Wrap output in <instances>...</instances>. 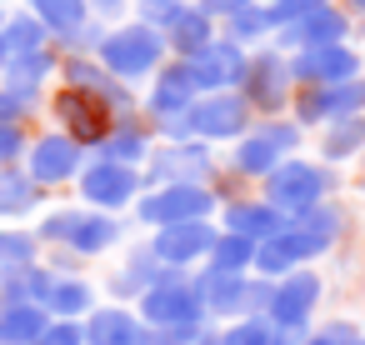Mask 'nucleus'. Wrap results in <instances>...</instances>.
Here are the masks:
<instances>
[{
    "mask_svg": "<svg viewBox=\"0 0 365 345\" xmlns=\"http://www.w3.org/2000/svg\"><path fill=\"white\" fill-rule=\"evenodd\" d=\"M36 240H41V250H56V255H71L76 265H96V260H106V255H115L130 235H135V225H130V215H106V210H91V205H81V200H51L41 215H36Z\"/></svg>",
    "mask_w": 365,
    "mask_h": 345,
    "instance_id": "1",
    "label": "nucleus"
},
{
    "mask_svg": "<svg viewBox=\"0 0 365 345\" xmlns=\"http://www.w3.org/2000/svg\"><path fill=\"white\" fill-rule=\"evenodd\" d=\"M300 150H310V135H305L290 115H270V120H250V130H245L235 145L220 150V165H225L235 180H245V185L255 190L280 160H290V155H300Z\"/></svg>",
    "mask_w": 365,
    "mask_h": 345,
    "instance_id": "2",
    "label": "nucleus"
},
{
    "mask_svg": "<svg viewBox=\"0 0 365 345\" xmlns=\"http://www.w3.org/2000/svg\"><path fill=\"white\" fill-rule=\"evenodd\" d=\"M96 61L120 81V86H130V91H140L165 61H170V51H165V36L155 31V26H145V21H115V26H106V41L96 46Z\"/></svg>",
    "mask_w": 365,
    "mask_h": 345,
    "instance_id": "3",
    "label": "nucleus"
},
{
    "mask_svg": "<svg viewBox=\"0 0 365 345\" xmlns=\"http://www.w3.org/2000/svg\"><path fill=\"white\" fill-rule=\"evenodd\" d=\"M280 215H300V210H310V205H320V200H330V195H340L345 190V175L340 170H330V165H320L310 150H300V155H290V160H280L260 185H255Z\"/></svg>",
    "mask_w": 365,
    "mask_h": 345,
    "instance_id": "4",
    "label": "nucleus"
},
{
    "mask_svg": "<svg viewBox=\"0 0 365 345\" xmlns=\"http://www.w3.org/2000/svg\"><path fill=\"white\" fill-rule=\"evenodd\" d=\"M195 101H200V91H195L185 61H165V66L140 86V115L150 120L155 140H190L185 115H190Z\"/></svg>",
    "mask_w": 365,
    "mask_h": 345,
    "instance_id": "5",
    "label": "nucleus"
},
{
    "mask_svg": "<svg viewBox=\"0 0 365 345\" xmlns=\"http://www.w3.org/2000/svg\"><path fill=\"white\" fill-rule=\"evenodd\" d=\"M190 280H195L200 315L210 325H230L240 315H265V305H270V280H260V275H235V270L200 265V270H190Z\"/></svg>",
    "mask_w": 365,
    "mask_h": 345,
    "instance_id": "6",
    "label": "nucleus"
},
{
    "mask_svg": "<svg viewBox=\"0 0 365 345\" xmlns=\"http://www.w3.org/2000/svg\"><path fill=\"white\" fill-rule=\"evenodd\" d=\"M115 120H120V115H115L106 101L86 96V91L51 86V96H46V125L61 130L66 140H76L86 155H96V150L106 145V135L115 130Z\"/></svg>",
    "mask_w": 365,
    "mask_h": 345,
    "instance_id": "7",
    "label": "nucleus"
},
{
    "mask_svg": "<svg viewBox=\"0 0 365 345\" xmlns=\"http://www.w3.org/2000/svg\"><path fill=\"white\" fill-rule=\"evenodd\" d=\"M325 295H330V285H325V270L320 265H300V270H290V275H280V280H270V305H265V320L270 325H280L285 335H305L320 315H325Z\"/></svg>",
    "mask_w": 365,
    "mask_h": 345,
    "instance_id": "8",
    "label": "nucleus"
},
{
    "mask_svg": "<svg viewBox=\"0 0 365 345\" xmlns=\"http://www.w3.org/2000/svg\"><path fill=\"white\" fill-rule=\"evenodd\" d=\"M240 101L250 105L255 120H270V115H290V96H295V81H290V56L275 51V46H255L245 51V71H240Z\"/></svg>",
    "mask_w": 365,
    "mask_h": 345,
    "instance_id": "9",
    "label": "nucleus"
},
{
    "mask_svg": "<svg viewBox=\"0 0 365 345\" xmlns=\"http://www.w3.org/2000/svg\"><path fill=\"white\" fill-rule=\"evenodd\" d=\"M215 210H220V200L210 195V185H150L130 205V225L145 235V230H160V225L215 220Z\"/></svg>",
    "mask_w": 365,
    "mask_h": 345,
    "instance_id": "10",
    "label": "nucleus"
},
{
    "mask_svg": "<svg viewBox=\"0 0 365 345\" xmlns=\"http://www.w3.org/2000/svg\"><path fill=\"white\" fill-rule=\"evenodd\" d=\"M220 175V150L205 140H155L150 160L140 165L145 190L150 185H210Z\"/></svg>",
    "mask_w": 365,
    "mask_h": 345,
    "instance_id": "11",
    "label": "nucleus"
},
{
    "mask_svg": "<svg viewBox=\"0 0 365 345\" xmlns=\"http://www.w3.org/2000/svg\"><path fill=\"white\" fill-rule=\"evenodd\" d=\"M86 160H91V155H86L76 140H66V135L51 130V125H41V130L31 135V150H26V165H21V170H26V175L56 200L61 190H71V185L81 180Z\"/></svg>",
    "mask_w": 365,
    "mask_h": 345,
    "instance_id": "12",
    "label": "nucleus"
},
{
    "mask_svg": "<svg viewBox=\"0 0 365 345\" xmlns=\"http://www.w3.org/2000/svg\"><path fill=\"white\" fill-rule=\"evenodd\" d=\"M71 190H76V200H81V205H91V210L130 215V205H135V200H140V190H145V180H140V170H130V165H120V160L91 155V160H86V170H81V180H76Z\"/></svg>",
    "mask_w": 365,
    "mask_h": 345,
    "instance_id": "13",
    "label": "nucleus"
},
{
    "mask_svg": "<svg viewBox=\"0 0 365 345\" xmlns=\"http://www.w3.org/2000/svg\"><path fill=\"white\" fill-rule=\"evenodd\" d=\"M350 115H365V76L340 81V86H305L290 96V120L305 135H315L335 120H350Z\"/></svg>",
    "mask_w": 365,
    "mask_h": 345,
    "instance_id": "14",
    "label": "nucleus"
},
{
    "mask_svg": "<svg viewBox=\"0 0 365 345\" xmlns=\"http://www.w3.org/2000/svg\"><path fill=\"white\" fill-rule=\"evenodd\" d=\"M250 105L240 101V91H215V96H200L195 105H190V115H185V125H190V140H205V145H215V150H225V145H235L245 130H250Z\"/></svg>",
    "mask_w": 365,
    "mask_h": 345,
    "instance_id": "15",
    "label": "nucleus"
},
{
    "mask_svg": "<svg viewBox=\"0 0 365 345\" xmlns=\"http://www.w3.org/2000/svg\"><path fill=\"white\" fill-rule=\"evenodd\" d=\"M135 315L160 330V325H185V320H205L200 315V300H195V280L190 270H160L150 280V290L135 300Z\"/></svg>",
    "mask_w": 365,
    "mask_h": 345,
    "instance_id": "16",
    "label": "nucleus"
},
{
    "mask_svg": "<svg viewBox=\"0 0 365 345\" xmlns=\"http://www.w3.org/2000/svg\"><path fill=\"white\" fill-rule=\"evenodd\" d=\"M340 41H355V16H345L335 0H325V6H315V11H305V16H295V21H285L280 31H275V51H285V56H295V51H315V46H340Z\"/></svg>",
    "mask_w": 365,
    "mask_h": 345,
    "instance_id": "17",
    "label": "nucleus"
},
{
    "mask_svg": "<svg viewBox=\"0 0 365 345\" xmlns=\"http://www.w3.org/2000/svg\"><path fill=\"white\" fill-rule=\"evenodd\" d=\"M215 220H190V225H160V230H145V245L150 255L160 260V270H200L210 260V245H215Z\"/></svg>",
    "mask_w": 365,
    "mask_h": 345,
    "instance_id": "18",
    "label": "nucleus"
},
{
    "mask_svg": "<svg viewBox=\"0 0 365 345\" xmlns=\"http://www.w3.org/2000/svg\"><path fill=\"white\" fill-rule=\"evenodd\" d=\"M155 275H160V260L150 255L145 235H130V240L115 250L110 270H106V275H96V280H101V295H106V300H115V305H135V300L150 290V280H155Z\"/></svg>",
    "mask_w": 365,
    "mask_h": 345,
    "instance_id": "19",
    "label": "nucleus"
},
{
    "mask_svg": "<svg viewBox=\"0 0 365 345\" xmlns=\"http://www.w3.org/2000/svg\"><path fill=\"white\" fill-rule=\"evenodd\" d=\"M355 76H365V51L355 41L315 46V51H295L290 56L295 91H305V86H340V81H355Z\"/></svg>",
    "mask_w": 365,
    "mask_h": 345,
    "instance_id": "20",
    "label": "nucleus"
},
{
    "mask_svg": "<svg viewBox=\"0 0 365 345\" xmlns=\"http://www.w3.org/2000/svg\"><path fill=\"white\" fill-rule=\"evenodd\" d=\"M320 260H325V250H320L295 220H285L280 235H270V240L255 245V265H250V275H260V280H280V275H290V270H300V265H320Z\"/></svg>",
    "mask_w": 365,
    "mask_h": 345,
    "instance_id": "21",
    "label": "nucleus"
},
{
    "mask_svg": "<svg viewBox=\"0 0 365 345\" xmlns=\"http://www.w3.org/2000/svg\"><path fill=\"white\" fill-rule=\"evenodd\" d=\"M185 71H190V81H195V91H200V96L235 91V86H240V71H245V51H240L235 41L215 36L205 51H195V56L185 61Z\"/></svg>",
    "mask_w": 365,
    "mask_h": 345,
    "instance_id": "22",
    "label": "nucleus"
},
{
    "mask_svg": "<svg viewBox=\"0 0 365 345\" xmlns=\"http://www.w3.org/2000/svg\"><path fill=\"white\" fill-rule=\"evenodd\" d=\"M285 220L290 215H280L260 190H245V195H235V200H225L220 210H215V225L220 230H235V235H245V240H270V235H280L285 230Z\"/></svg>",
    "mask_w": 365,
    "mask_h": 345,
    "instance_id": "23",
    "label": "nucleus"
},
{
    "mask_svg": "<svg viewBox=\"0 0 365 345\" xmlns=\"http://www.w3.org/2000/svg\"><path fill=\"white\" fill-rule=\"evenodd\" d=\"M160 36H165V51H170V61H190L195 51H205L215 36H220V26L195 6V0H180L175 11H165V21L155 26Z\"/></svg>",
    "mask_w": 365,
    "mask_h": 345,
    "instance_id": "24",
    "label": "nucleus"
},
{
    "mask_svg": "<svg viewBox=\"0 0 365 345\" xmlns=\"http://www.w3.org/2000/svg\"><path fill=\"white\" fill-rule=\"evenodd\" d=\"M310 155L320 165L340 170V175L360 170V160H365V115H350V120H335V125L315 130L310 135Z\"/></svg>",
    "mask_w": 365,
    "mask_h": 345,
    "instance_id": "25",
    "label": "nucleus"
},
{
    "mask_svg": "<svg viewBox=\"0 0 365 345\" xmlns=\"http://www.w3.org/2000/svg\"><path fill=\"white\" fill-rule=\"evenodd\" d=\"M81 335H86V345H145V320L135 315V305L101 300L81 320Z\"/></svg>",
    "mask_w": 365,
    "mask_h": 345,
    "instance_id": "26",
    "label": "nucleus"
},
{
    "mask_svg": "<svg viewBox=\"0 0 365 345\" xmlns=\"http://www.w3.org/2000/svg\"><path fill=\"white\" fill-rule=\"evenodd\" d=\"M56 66H61V51L56 46H46L36 56H11L6 66H0V86L16 91V96H26V101H46L51 86H56Z\"/></svg>",
    "mask_w": 365,
    "mask_h": 345,
    "instance_id": "27",
    "label": "nucleus"
},
{
    "mask_svg": "<svg viewBox=\"0 0 365 345\" xmlns=\"http://www.w3.org/2000/svg\"><path fill=\"white\" fill-rule=\"evenodd\" d=\"M101 300H106V295H101V280H96L91 270H81V275H56L41 310H46L51 320H86Z\"/></svg>",
    "mask_w": 365,
    "mask_h": 345,
    "instance_id": "28",
    "label": "nucleus"
},
{
    "mask_svg": "<svg viewBox=\"0 0 365 345\" xmlns=\"http://www.w3.org/2000/svg\"><path fill=\"white\" fill-rule=\"evenodd\" d=\"M51 205V195L16 165V170H0V225H36V215Z\"/></svg>",
    "mask_w": 365,
    "mask_h": 345,
    "instance_id": "29",
    "label": "nucleus"
},
{
    "mask_svg": "<svg viewBox=\"0 0 365 345\" xmlns=\"http://www.w3.org/2000/svg\"><path fill=\"white\" fill-rule=\"evenodd\" d=\"M150 150H155V130H150V120L135 110V115H120V120H115V130L106 135V145H101L96 155H106V160H120V165L140 170V165L150 160Z\"/></svg>",
    "mask_w": 365,
    "mask_h": 345,
    "instance_id": "30",
    "label": "nucleus"
},
{
    "mask_svg": "<svg viewBox=\"0 0 365 345\" xmlns=\"http://www.w3.org/2000/svg\"><path fill=\"white\" fill-rule=\"evenodd\" d=\"M275 31H280V16L270 11V0H255V6H245V11H235V16H225V21H220V36H225V41H235L240 51L270 46V41H275Z\"/></svg>",
    "mask_w": 365,
    "mask_h": 345,
    "instance_id": "31",
    "label": "nucleus"
},
{
    "mask_svg": "<svg viewBox=\"0 0 365 345\" xmlns=\"http://www.w3.org/2000/svg\"><path fill=\"white\" fill-rule=\"evenodd\" d=\"M26 11L46 26V36H51V46H61V41H71L76 31H86L96 16H91V6L86 0H26Z\"/></svg>",
    "mask_w": 365,
    "mask_h": 345,
    "instance_id": "32",
    "label": "nucleus"
},
{
    "mask_svg": "<svg viewBox=\"0 0 365 345\" xmlns=\"http://www.w3.org/2000/svg\"><path fill=\"white\" fill-rule=\"evenodd\" d=\"M46 46H51V36H46V26L26 6L21 11H6V21H0V51H6V61L11 56H36Z\"/></svg>",
    "mask_w": 365,
    "mask_h": 345,
    "instance_id": "33",
    "label": "nucleus"
},
{
    "mask_svg": "<svg viewBox=\"0 0 365 345\" xmlns=\"http://www.w3.org/2000/svg\"><path fill=\"white\" fill-rule=\"evenodd\" d=\"M46 320L41 305H0V345H36Z\"/></svg>",
    "mask_w": 365,
    "mask_h": 345,
    "instance_id": "34",
    "label": "nucleus"
},
{
    "mask_svg": "<svg viewBox=\"0 0 365 345\" xmlns=\"http://www.w3.org/2000/svg\"><path fill=\"white\" fill-rule=\"evenodd\" d=\"M205 265L250 275V265H255V240H245V235H235V230H215V245H210V260H205Z\"/></svg>",
    "mask_w": 365,
    "mask_h": 345,
    "instance_id": "35",
    "label": "nucleus"
},
{
    "mask_svg": "<svg viewBox=\"0 0 365 345\" xmlns=\"http://www.w3.org/2000/svg\"><path fill=\"white\" fill-rule=\"evenodd\" d=\"M220 330H225V345H295V335H285L265 315H240V320H230Z\"/></svg>",
    "mask_w": 365,
    "mask_h": 345,
    "instance_id": "36",
    "label": "nucleus"
},
{
    "mask_svg": "<svg viewBox=\"0 0 365 345\" xmlns=\"http://www.w3.org/2000/svg\"><path fill=\"white\" fill-rule=\"evenodd\" d=\"M31 260H41L36 230H31V225H0V275H6V270H21V265H31Z\"/></svg>",
    "mask_w": 365,
    "mask_h": 345,
    "instance_id": "37",
    "label": "nucleus"
},
{
    "mask_svg": "<svg viewBox=\"0 0 365 345\" xmlns=\"http://www.w3.org/2000/svg\"><path fill=\"white\" fill-rule=\"evenodd\" d=\"M360 335H365V325L355 315H320L295 345H355Z\"/></svg>",
    "mask_w": 365,
    "mask_h": 345,
    "instance_id": "38",
    "label": "nucleus"
},
{
    "mask_svg": "<svg viewBox=\"0 0 365 345\" xmlns=\"http://www.w3.org/2000/svg\"><path fill=\"white\" fill-rule=\"evenodd\" d=\"M41 120H46V101H26V96L0 86V125H31L36 130Z\"/></svg>",
    "mask_w": 365,
    "mask_h": 345,
    "instance_id": "39",
    "label": "nucleus"
},
{
    "mask_svg": "<svg viewBox=\"0 0 365 345\" xmlns=\"http://www.w3.org/2000/svg\"><path fill=\"white\" fill-rule=\"evenodd\" d=\"M31 125H0V170H16L26 165V150H31Z\"/></svg>",
    "mask_w": 365,
    "mask_h": 345,
    "instance_id": "40",
    "label": "nucleus"
},
{
    "mask_svg": "<svg viewBox=\"0 0 365 345\" xmlns=\"http://www.w3.org/2000/svg\"><path fill=\"white\" fill-rule=\"evenodd\" d=\"M36 345H86L81 320H46V330H41V340H36Z\"/></svg>",
    "mask_w": 365,
    "mask_h": 345,
    "instance_id": "41",
    "label": "nucleus"
},
{
    "mask_svg": "<svg viewBox=\"0 0 365 345\" xmlns=\"http://www.w3.org/2000/svg\"><path fill=\"white\" fill-rule=\"evenodd\" d=\"M175 6H180V0H130V16L145 21V26H160L165 11H175Z\"/></svg>",
    "mask_w": 365,
    "mask_h": 345,
    "instance_id": "42",
    "label": "nucleus"
},
{
    "mask_svg": "<svg viewBox=\"0 0 365 345\" xmlns=\"http://www.w3.org/2000/svg\"><path fill=\"white\" fill-rule=\"evenodd\" d=\"M86 6H91V16H96V21H106V26L130 21V0H86Z\"/></svg>",
    "mask_w": 365,
    "mask_h": 345,
    "instance_id": "43",
    "label": "nucleus"
},
{
    "mask_svg": "<svg viewBox=\"0 0 365 345\" xmlns=\"http://www.w3.org/2000/svg\"><path fill=\"white\" fill-rule=\"evenodd\" d=\"M195 6H200V11L220 26L225 16H235V11H245V6H255V0H195Z\"/></svg>",
    "mask_w": 365,
    "mask_h": 345,
    "instance_id": "44",
    "label": "nucleus"
},
{
    "mask_svg": "<svg viewBox=\"0 0 365 345\" xmlns=\"http://www.w3.org/2000/svg\"><path fill=\"white\" fill-rule=\"evenodd\" d=\"M190 345H225V330H220V325H205V330H200Z\"/></svg>",
    "mask_w": 365,
    "mask_h": 345,
    "instance_id": "45",
    "label": "nucleus"
},
{
    "mask_svg": "<svg viewBox=\"0 0 365 345\" xmlns=\"http://www.w3.org/2000/svg\"><path fill=\"white\" fill-rule=\"evenodd\" d=\"M335 6H340V11H345V16H355V21H360V16H365V0H335Z\"/></svg>",
    "mask_w": 365,
    "mask_h": 345,
    "instance_id": "46",
    "label": "nucleus"
},
{
    "mask_svg": "<svg viewBox=\"0 0 365 345\" xmlns=\"http://www.w3.org/2000/svg\"><path fill=\"white\" fill-rule=\"evenodd\" d=\"M350 190H355V195L365 200V170H355V180H350Z\"/></svg>",
    "mask_w": 365,
    "mask_h": 345,
    "instance_id": "47",
    "label": "nucleus"
},
{
    "mask_svg": "<svg viewBox=\"0 0 365 345\" xmlns=\"http://www.w3.org/2000/svg\"><path fill=\"white\" fill-rule=\"evenodd\" d=\"M355 46H365V16L355 21Z\"/></svg>",
    "mask_w": 365,
    "mask_h": 345,
    "instance_id": "48",
    "label": "nucleus"
},
{
    "mask_svg": "<svg viewBox=\"0 0 365 345\" xmlns=\"http://www.w3.org/2000/svg\"><path fill=\"white\" fill-rule=\"evenodd\" d=\"M0 66H6V51H0Z\"/></svg>",
    "mask_w": 365,
    "mask_h": 345,
    "instance_id": "49",
    "label": "nucleus"
},
{
    "mask_svg": "<svg viewBox=\"0 0 365 345\" xmlns=\"http://www.w3.org/2000/svg\"><path fill=\"white\" fill-rule=\"evenodd\" d=\"M355 345H365V335H360V340H355Z\"/></svg>",
    "mask_w": 365,
    "mask_h": 345,
    "instance_id": "50",
    "label": "nucleus"
},
{
    "mask_svg": "<svg viewBox=\"0 0 365 345\" xmlns=\"http://www.w3.org/2000/svg\"><path fill=\"white\" fill-rule=\"evenodd\" d=\"M0 21H6V11H0Z\"/></svg>",
    "mask_w": 365,
    "mask_h": 345,
    "instance_id": "51",
    "label": "nucleus"
}]
</instances>
